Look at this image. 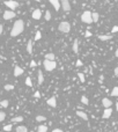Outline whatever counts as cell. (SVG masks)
I'll use <instances>...</instances> for the list:
<instances>
[{
  "instance_id": "6da1fadb",
  "label": "cell",
  "mask_w": 118,
  "mask_h": 132,
  "mask_svg": "<svg viewBox=\"0 0 118 132\" xmlns=\"http://www.w3.org/2000/svg\"><path fill=\"white\" fill-rule=\"evenodd\" d=\"M24 30V23L22 20H16L13 24V28H12V31H10V36L12 37H16L20 34H22Z\"/></svg>"
},
{
  "instance_id": "7a4b0ae2",
  "label": "cell",
  "mask_w": 118,
  "mask_h": 132,
  "mask_svg": "<svg viewBox=\"0 0 118 132\" xmlns=\"http://www.w3.org/2000/svg\"><path fill=\"white\" fill-rule=\"evenodd\" d=\"M81 21L83 22V23H87V24H90L93 23V20H91V13L89 10H86L82 13L81 15Z\"/></svg>"
},
{
  "instance_id": "3957f363",
  "label": "cell",
  "mask_w": 118,
  "mask_h": 132,
  "mask_svg": "<svg viewBox=\"0 0 118 132\" xmlns=\"http://www.w3.org/2000/svg\"><path fill=\"white\" fill-rule=\"evenodd\" d=\"M58 29H59V31H61V33L67 34V33H70V30H71V24L68 23V22H66V21L60 22L59 26H58Z\"/></svg>"
},
{
  "instance_id": "277c9868",
  "label": "cell",
  "mask_w": 118,
  "mask_h": 132,
  "mask_svg": "<svg viewBox=\"0 0 118 132\" xmlns=\"http://www.w3.org/2000/svg\"><path fill=\"white\" fill-rule=\"evenodd\" d=\"M57 67V63L56 61H49V60H44V68L45 71H53L54 68Z\"/></svg>"
},
{
  "instance_id": "5b68a950",
  "label": "cell",
  "mask_w": 118,
  "mask_h": 132,
  "mask_svg": "<svg viewBox=\"0 0 118 132\" xmlns=\"http://www.w3.org/2000/svg\"><path fill=\"white\" fill-rule=\"evenodd\" d=\"M5 5H6L8 8H9V10H13L15 9L17 6H19V2H16V1H14V0H9V1H5Z\"/></svg>"
},
{
  "instance_id": "8992f818",
  "label": "cell",
  "mask_w": 118,
  "mask_h": 132,
  "mask_svg": "<svg viewBox=\"0 0 118 132\" xmlns=\"http://www.w3.org/2000/svg\"><path fill=\"white\" fill-rule=\"evenodd\" d=\"M14 17H15V13L13 10H6L2 15L3 20H10V19H14Z\"/></svg>"
},
{
  "instance_id": "52a82bcc",
  "label": "cell",
  "mask_w": 118,
  "mask_h": 132,
  "mask_svg": "<svg viewBox=\"0 0 118 132\" xmlns=\"http://www.w3.org/2000/svg\"><path fill=\"white\" fill-rule=\"evenodd\" d=\"M60 6H63V9L65 12H70L71 10V5H70V1L68 0H63L60 2Z\"/></svg>"
},
{
  "instance_id": "ba28073f",
  "label": "cell",
  "mask_w": 118,
  "mask_h": 132,
  "mask_svg": "<svg viewBox=\"0 0 118 132\" xmlns=\"http://www.w3.org/2000/svg\"><path fill=\"white\" fill-rule=\"evenodd\" d=\"M112 103H114V102L111 101V100H109V98H103V100H102V104L104 105V108L105 109H108V108H111V105H112Z\"/></svg>"
},
{
  "instance_id": "9c48e42d",
  "label": "cell",
  "mask_w": 118,
  "mask_h": 132,
  "mask_svg": "<svg viewBox=\"0 0 118 132\" xmlns=\"http://www.w3.org/2000/svg\"><path fill=\"white\" fill-rule=\"evenodd\" d=\"M112 111H114V110H112L111 108L105 109L104 111H103V116H102V117H103V118H104V119H108V118H110V116L112 115Z\"/></svg>"
},
{
  "instance_id": "30bf717a",
  "label": "cell",
  "mask_w": 118,
  "mask_h": 132,
  "mask_svg": "<svg viewBox=\"0 0 118 132\" xmlns=\"http://www.w3.org/2000/svg\"><path fill=\"white\" fill-rule=\"evenodd\" d=\"M33 19L34 20H39L40 17H42V12H40V9H35L34 12H33Z\"/></svg>"
},
{
  "instance_id": "8fae6325",
  "label": "cell",
  "mask_w": 118,
  "mask_h": 132,
  "mask_svg": "<svg viewBox=\"0 0 118 132\" xmlns=\"http://www.w3.org/2000/svg\"><path fill=\"white\" fill-rule=\"evenodd\" d=\"M47 105H50V107H52V108H56L57 107V101H56V97H50V98H47V101H46Z\"/></svg>"
},
{
  "instance_id": "7c38bea8",
  "label": "cell",
  "mask_w": 118,
  "mask_h": 132,
  "mask_svg": "<svg viewBox=\"0 0 118 132\" xmlns=\"http://www.w3.org/2000/svg\"><path fill=\"white\" fill-rule=\"evenodd\" d=\"M50 3L54 7V9L57 12L60 9V1H58V0H50Z\"/></svg>"
},
{
  "instance_id": "4fadbf2b",
  "label": "cell",
  "mask_w": 118,
  "mask_h": 132,
  "mask_svg": "<svg viewBox=\"0 0 118 132\" xmlns=\"http://www.w3.org/2000/svg\"><path fill=\"white\" fill-rule=\"evenodd\" d=\"M21 74H23V70L21 67H19V66H15V68H14V75L15 77H20Z\"/></svg>"
},
{
  "instance_id": "5bb4252c",
  "label": "cell",
  "mask_w": 118,
  "mask_h": 132,
  "mask_svg": "<svg viewBox=\"0 0 118 132\" xmlns=\"http://www.w3.org/2000/svg\"><path fill=\"white\" fill-rule=\"evenodd\" d=\"M98 37V40H100V41H109V40H111L112 38V36L111 35H98L97 36Z\"/></svg>"
},
{
  "instance_id": "9a60e30c",
  "label": "cell",
  "mask_w": 118,
  "mask_h": 132,
  "mask_svg": "<svg viewBox=\"0 0 118 132\" xmlns=\"http://www.w3.org/2000/svg\"><path fill=\"white\" fill-rule=\"evenodd\" d=\"M77 115H78L79 117H81V118L83 119V121H88V116H87V114H84L83 111H80V110H78V111H77Z\"/></svg>"
},
{
  "instance_id": "2e32d148",
  "label": "cell",
  "mask_w": 118,
  "mask_h": 132,
  "mask_svg": "<svg viewBox=\"0 0 118 132\" xmlns=\"http://www.w3.org/2000/svg\"><path fill=\"white\" fill-rule=\"evenodd\" d=\"M45 60H49V61H54V53H46L44 56Z\"/></svg>"
},
{
  "instance_id": "e0dca14e",
  "label": "cell",
  "mask_w": 118,
  "mask_h": 132,
  "mask_svg": "<svg viewBox=\"0 0 118 132\" xmlns=\"http://www.w3.org/2000/svg\"><path fill=\"white\" fill-rule=\"evenodd\" d=\"M27 52L28 53H33V41L29 40L27 44Z\"/></svg>"
},
{
  "instance_id": "ac0fdd59",
  "label": "cell",
  "mask_w": 118,
  "mask_h": 132,
  "mask_svg": "<svg viewBox=\"0 0 118 132\" xmlns=\"http://www.w3.org/2000/svg\"><path fill=\"white\" fill-rule=\"evenodd\" d=\"M98 19H100V15H98L97 12H94V13H91V20H93V22H97Z\"/></svg>"
},
{
  "instance_id": "d6986e66",
  "label": "cell",
  "mask_w": 118,
  "mask_h": 132,
  "mask_svg": "<svg viewBox=\"0 0 118 132\" xmlns=\"http://www.w3.org/2000/svg\"><path fill=\"white\" fill-rule=\"evenodd\" d=\"M73 52H75V53H78L79 52V42H78V40H75L74 43H73Z\"/></svg>"
},
{
  "instance_id": "ffe728a7",
  "label": "cell",
  "mask_w": 118,
  "mask_h": 132,
  "mask_svg": "<svg viewBox=\"0 0 118 132\" xmlns=\"http://www.w3.org/2000/svg\"><path fill=\"white\" fill-rule=\"evenodd\" d=\"M43 81H44L43 73H42V71H38V85H42Z\"/></svg>"
},
{
  "instance_id": "44dd1931",
  "label": "cell",
  "mask_w": 118,
  "mask_h": 132,
  "mask_svg": "<svg viewBox=\"0 0 118 132\" xmlns=\"http://www.w3.org/2000/svg\"><path fill=\"white\" fill-rule=\"evenodd\" d=\"M37 132H47V126L46 125H39L37 129Z\"/></svg>"
},
{
  "instance_id": "7402d4cb",
  "label": "cell",
  "mask_w": 118,
  "mask_h": 132,
  "mask_svg": "<svg viewBox=\"0 0 118 132\" xmlns=\"http://www.w3.org/2000/svg\"><path fill=\"white\" fill-rule=\"evenodd\" d=\"M22 121H23V117H22V116H16V117H13V118H12V122L13 123L22 122Z\"/></svg>"
},
{
  "instance_id": "603a6c76",
  "label": "cell",
  "mask_w": 118,
  "mask_h": 132,
  "mask_svg": "<svg viewBox=\"0 0 118 132\" xmlns=\"http://www.w3.org/2000/svg\"><path fill=\"white\" fill-rule=\"evenodd\" d=\"M0 105H1L2 108H7V107L9 105V101H8V100H2V101L0 102Z\"/></svg>"
},
{
  "instance_id": "cb8c5ba5",
  "label": "cell",
  "mask_w": 118,
  "mask_h": 132,
  "mask_svg": "<svg viewBox=\"0 0 118 132\" xmlns=\"http://www.w3.org/2000/svg\"><path fill=\"white\" fill-rule=\"evenodd\" d=\"M16 132H28V129L26 128V126L20 125V126H17L16 128Z\"/></svg>"
},
{
  "instance_id": "d4e9b609",
  "label": "cell",
  "mask_w": 118,
  "mask_h": 132,
  "mask_svg": "<svg viewBox=\"0 0 118 132\" xmlns=\"http://www.w3.org/2000/svg\"><path fill=\"white\" fill-rule=\"evenodd\" d=\"M36 121L37 122H44V121H46V117H44L42 115H38V116H36Z\"/></svg>"
},
{
  "instance_id": "484cf974",
  "label": "cell",
  "mask_w": 118,
  "mask_h": 132,
  "mask_svg": "<svg viewBox=\"0 0 118 132\" xmlns=\"http://www.w3.org/2000/svg\"><path fill=\"white\" fill-rule=\"evenodd\" d=\"M44 19H45V21H50L51 20V13H50V10H46V12H45V16H44Z\"/></svg>"
},
{
  "instance_id": "4316f807",
  "label": "cell",
  "mask_w": 118,
  "mask_h": 132,
  "mask_svg": "<svg viewBox=\"0 0 118 132\" xmlns=\"http://www.w3.org/2000/svg\"><path fill=\"white\" fill-rule=\"evenodd\" d=\"M81 103H83V104H86V105L89 103V101H88L87 96H81Z\"/></svg>"
},
{
  "instance_id": "83f0119b",
  "label": "cell",
  "mask_w": 118,
  "mask_h": 132,
  "mask_svg": "<svg viewBox=\"0 0 118 132\" xmlns=\"http://www.w3.org/2000/svg\"><path fill=\"white\" fill-rule=\"evenodd\" d=\"M78 77H79V79L81 80V82H84V81H86V78H84V74H83V73L79 72V73H78Z\"/></svg>"
},
{
  "instance_id": "f1b7e54d",
  "label": "cell",
  "mask_w": 118,
  "mask_h": 132,
  "mask_svg": "<svg viewBox=\"0 0 118 132\" xmlns=\"http://www.w3.org/2000/svg\"><path fill=\"white\" fill-rule=\"evenodd\" d=\"M12 124H8V125H5L3 126V131H6V132H9V131H12Z\"/></svg>"
},
{
  "instance_id": "f546056e",
  "label": "cell",
  "mask_w": 118,
  "mask_h": 132,
  "mask_svg": "<svg viewBox=\"0 0 118 132\" xmlns=\"http://www.w3.org/2000/svg\"><path fill=\"white\" fill-rule=\"evenodd\" d=\"M111 95L112 96H118V87H114V89L111 91Z\"/></svg>"
},
{
  "instance_id": "4dcf8cb0",
  "label": "cell",
  "mask_w": 118,
  "mask_h": 132,
  "mask_svg": "<svg viewBox=\"0 0 118 132\" xmlns=\"http://www.w3.org/2000/svg\"><path fill=\"white\" fill-rule=\"evenodd\" d=\"M5 89L6 90H12V89H14V86L13 85H9V84H7V85H5Z\"/></svg>"
},
{
  "instance_id": "1f68e13d",
  "label": "cell",
  "mask_w": 118,
  "mask_h": 132,
  "mask_svg": "<svg viewBox=\"0 0 118 132\" xmlns=\"http://www.w3.org/2000/svg\"><path fill=\"white\" fill-rule=\"evenodd\" d=\"M40 37H42V34H40V31H37L36 35H35V41H39Z\"/></svg>"
},
{
  "instance_id": "d6a6232c",
  "label": "cell",
  "mask_w": 118,
  "mask_h": 132,
  "mask_svg": "<svg viewBox=\"0 0 118 132\" xmlns=\"http://www.w3.org/2000/svg\"><path fill=\"white\" fill-rule=\"evenodd\" d=\"M26 85H27L28 87H31V86H33V84H31V79H30V78H27V79H26Z\"/></svg>"
},
{
  "instance_id": "836d02e7",
  "label": "cell",
  "mask_w": 118,
  "mask_h": 132,
  "mask_svg": "<svg viewBox=\"0 0 118 132\" xmlns=\"http://www.w3.org/2000/svg\"><path fill=\"white\" fill-rule=\"evenodd\" d=\"M5 117H6V115H5V112L0 111V123L2 122V121H5Z\"/></svg>"
},
{
  "instance_id": "e575fe53",
  "label": "cell",
  "mask_w": 118,
  "mask_h": 132,
  "mask_svg": "<svg viewBox=\"0 0 118 132\" xmlns=\"http://www.w3.org/2000/svg\"><path fill=\"white\" fill-rule=\"evenodd\" d=\"M112 33H114V34H115V33H117L118 31V26H114V27H112Z\"/></svg>"
},
{
  "instance_id": "d590c367",
  "label": "cell",
  "mask_w": 118,
  "mask_h": 132,
  "mask_svg": "<svg viewBox=\"0 0 118 132\" xmlns=\"http://www.w3.org/2000/svg\"><path fill=\"white\" fill-rule=\"evenodd\" d=\"M82 61L80 60V59H78V60H77V66H78V67H80V66H82Z\"/></svg>"
},
{
  "instance_id": "8d00e7d4",
  "label": "cell",
  "mask_w": 118,
  "mask_h": 132,
  "mask_svg": "<svg viewBox=\"0 0 118 132\" xmlns=\"http://www.w3.org/2000/svg\"><path fill=\"white\" fill-rule=\"evenodd\" d=\"M84 36H86V37H90V36H91V33L89 30H87L86 33H84Z\"/></svg>"
},
{
  "instance_id": "74e56055",
  "label": "cell",
  "mask_w": 118,
  "mask_h": 132,
  "mask_svg": "<svg viewBox=\"0 0 118 132\" xmlns=\"http://www.w3.org/2000/svg\"><path fill=\"white\" fill-rule=\"evenodd\" d=\"M36 65H37V64H36V61H35V60H31L30 61V67H35Z\"/></svg>"
},
{
  "instance_id": "f35d334b",
  "label": "cell",
  "mask_w": 118,
  "mask_h": 132,
  "mask_svg": "<svg viewBox=\"0 0 118 132\" xmlns=\"http://www.w3.org/2000/svg\"><path fill=\"white\" fill-rule=\"evenodd\" d=\"M35 97H36V98H39V97H40L39 91H35Z\"/></svg>"
},
{
  "instance_id": "ab89813d",
  "label": "cell",
  "mask_w": 118,
  "mask_h": 132,
  "mask_svg": "<svg viewBox=\"0 0 118 132\" xmlns=\"http://www.w3.org/2000/svg\"><path fill=\"white\" fill-rule=\"evenodd\" d=\"M52 132H63V130L61 129H54V130H52Z\"/></svg>"
},
{
  "instance_id": "60d3db41",
  "label": "cell",
  "mask_w": 118,
  "mask_h": 132,
  "mask_svg": "<svg viewBox=\"0 0 118 132\" xmlns=\"http://www.w3.org/2000/svg\"><path fill=\"white\" fill-rule=\"evenodd\" d=\"M2 30H3L2 24H0V36H1V34H2Z\"/></svg>"
},
{
  "instance_id": "b9f144b4",
  "label": "cell",
  "mask_w": 118,
  "mask_h": 132,
  "mask_svg": "<svg viewBox=\"0 0 118 132\" xmlns=\"http://www.w3.org/2000/svg\"><path fill=\"white\" fill-rule=\"evenodd\" d=\"M114 72H115V75L117 77V75H118V68L116 67V68H115V71H114Z\"/></svg>"
},
{
  "instance_id": "7bdbcfd3",
  "label": "cell",
  "mask_w": 118,
  "mask_h": 132,
  "mask_svg": "<svg viewBox=\"0 0 118 132\" xmlns=\"http://www.w3.org/2000/svg\"><path fill=\"white\" fill-rule=\"evenodd\" d=\"M117 56H118V50H116L115 51V57H117Z\"/></svg>"
}]
</instances>
